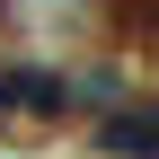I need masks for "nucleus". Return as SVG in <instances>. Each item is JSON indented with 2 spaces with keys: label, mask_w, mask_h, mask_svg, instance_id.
I'll list each match as a JSON object with an SVG mask.
<instances>
[{
  "label": "nucleus",
  "mask_w": 159,
  "mask_h": 159,
  "mask_svg": "<svg viewBox=\"0 0 159 159\" xmlns=\"http://www.w3.org/2000/svg\"><path fill=\"white\" fill-rule=\"evenodd\" d=\"M0 124H71V71L9 62L0 71Z\"/></svg>",
  "instance_id": "nucleus-1"
},
{
  "label": "nucleus",
  "mask_w": 159,
  "mask_h": 159,
  "mask_svg": "<svg viewBox=\"0 0 159 159\" xmlns=\"http://www.w3.org/2000/svg\"><path fill=\"white\" fill-rule=\"evenodd\" d=\"M89 142L106 150V159H150V150H159V124H150V97H124V106L89 115Z\"/></svg>",
  "instance_id": "nucleus-2"
}]
</instances>
